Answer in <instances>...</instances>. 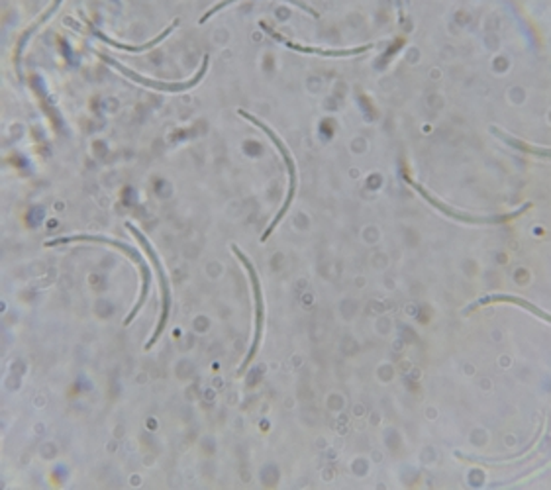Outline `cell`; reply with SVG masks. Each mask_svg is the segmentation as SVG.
Listing matches in <instances>:
<instances>
[{
  "label": "cell",
  "mask_w": 551,
  "mask_h": 490,
  "mask_svg": "<svg viewBox=\"0 0 551 490\" xmlns=\"http://www.w3.org/2000/svg\"><path fill=\"white\" fill-rule=\"evenodd\" d=\"M495 134H498L501 138H504L510 146H516V148L524 149V151L538 153V156H547V149H538V148H532V146H524L522 141H520V139H514V138H508V136H504V134H503V131H496V130H495Z\"/></svg>",
  "instance_id": "obj_11"
},
{
  "label": "cell",
  "mask_w": 551,
  "mask_h": 490,
  "mask_svg": "<svg viewBox=\"0 0 551 490\" xmlns=\"http://www.w3.org/2000/svg\"><path fill=\"white\" fill-rule=\"evenodd\" d=\"M177 26H179V20H175V22H173V24H169V26H167L165 30H163V32H161V34H159L157 38H153V39H151V42H148V44H144V46H128V44H120V42H114V39H112V38H108V36H105V34H102V32H100V30H97V28H95L93 24H89V28H90V30H93V34H95V36H97V38L100 39V42H105V44H108V46H114V47H118V49H124V51H136V54H138V51H146V49H151L153 46H157V44L161 42V39H163V38H167V36H169V34L173 32V30H175V28H177Z\"/></svg>",
  "instance_id": "obj_9"
},
{
  "label": "cell",
  "mask_w": 551,
  "mask_h": 490,
  "mask_svg": "<svg viewBox=\"0 0 551 490\" xmlns=\"http://www.w3.org/2000/svg\"><path fill=\"white\" fill-rule=\"evenodd\" d=\"M491 302H510V304H518V306H522L524 310H528V312H532L534 316H538L539 320L549 322V316H547L544 310H539L538 306L530 304V302L524 300V299H520V296H510V294H491V296H483V299H479L475 304H471V306H469V308H465L463 314H471L473 310L479 308V306H485V304H491Z\"/></svg>",
  "instance_id": "obj_8"
},
{
  "label": "cell",
  "mask_w": 551,
  "mask_h": 490,
  "mask_svg": "<svg viewBox=\"0 0 551 490\" xmlns=\"http://www.w3.org/2000/svg\"><path fill=\"white\" fill-rule=\"evenodd\" d=\"M406 182H408V185H411V187H414L418 195H422L428 202L432 204L434 208H437L440 212H444L445 216H450V218H454V220H459V222H469V224H498V222H508V220H514L516 216H520V214H524L530 207H532V204H524L522 208H518V210L510 212V214H501V216H473V214L457 212V210H454V208H450V207H445L444 202H440L436 197H432L430 192H428L422 185H418V182H414L411 177H406Z\"/></svg>",
  "instance_id": "obj_6"
},
{
  "label": "cell",
  "mask_w": 551,
  "mask_h": 490,
  "mask_svg": "<svg viewBox=\"0 0 551 490\" xmlns=\"http://www.w3.org/2000/svg\"><path fill=\"white\" fill-rule=\"evenodd\" d=\"M126 228L131 232V236H134L138 241H140V245L141 248H144V251L148 253V258H149V261H151V265L153 267H156V273H157V277H159V289H161V318H159V324H157V330H156V334L151 335L149 338V342L146 343V350H151L153 345L157 343V340L161 338V334L165 332V325H167V318H169V310H171V291H169V281H167V275H165V271H163V265H161V261H159V258H157V253L153 251V248H151V243L146 240V236L144 233H141L134 224H126Z\"/></svg>",
  "instance_id": "obj_3"
},
{
  "label": "cell",
  "mask_w": 551,
  "mask_h": 490,
  "mask_svg": "<svg viewBox=\"0 0 551 490\" xmlns=\"http://www.w3.org/2000/svg\"><path fill=\"white\" fill-rule=\"evenodd\" d=\"M396 4H399V14L403 18V0H396Z\"/></svg>",
  "instance_id": "obj_12"
},
{
  "label": "cell",
  "mask_w": 551,
  "mask_h": 490,
  "mask_svg": "<svg viewBox=\"0 0 551 490\" xmlns=\"http://www.w3.org/2000/svg\"><path fill=\"white\" fill-rule=\"evenodd\" d=\"M238 114L242 116V118H246V120H250L251 124H255L258 126L259 130H263L265 134L269 136V139L273 141V146L277 148L279 151H281V156H283V159H284V163H287V171H289V192H287V199H284V204H283V208L279 210V214L277 216H275V220L271 222V226L265 230V233L261 236V241H267L269 240V236L273 233V230L279 226V222L284 218V214L289 212V208H291V204H292V199H294V192H297V165H294V161H292V156H291V151H289V148L283 144V139L275 134V131L265 124V122H261L259 118H255L253 114H250V112H246V110H238Z\"/></svg>",
  "instance_id": "obj_2"
},
{
  "label": "cell",
  "mask_w": 551,
  "mask_h": 490,
  "mask_svg": "<svg viewBox=\"0 0 551 490\" xmlns=\"http://www.w3.org/2000/svg\"><path fill=\"white\" fill-rule=\"evenodd\" d=\"M73 241H97V243H106V245H112V248H118L122 249V253H126L128 258L138 263V267L141 271V291H140V299L136 302L134 308H131V312L128 314L126 318V325L136 318V314L141 310V306L146 304L148 300V294H149V281H151V273H149V267L148 263L141 259L140 251H136L134 248H130L128 243L124 241H116V240H110V238H102V236H65V238H55V240H49L46 241V248H55V245H64V243H73Z\"/></svg>",
  "instance_id": "obj_1"
},
{
  "label": "cell",
  "mask_w": 551,
  "mask_h": 490,
  "mask_svg": "<svg viewBox=\"0 0 551 490\" xmlns=\"http://www.w3.org/2000/svg\"><path fill=\"white\" fill-rule=\"evenodd\" d=\"M98 55H100L102 61H105V63H108L110 67H114L116 71H120V73H124L128 79L134 80V83H140V85H144V87L153 89V90H161V93H182V90H189V89H192L195 85H199L200 80H202V77L207 75L208 59H210L208 55H204L202 65H200V69H199V73H197L195 77H192V79L182 80V83H163V80H153V79H146V77H141V75L134 73V71L128 69V67H124V65H120L118 61L110 59L108 55H102V54H98Z\"/></svg>",
  "instance_id": "obj_5"
},
{
  "label": "cell",
  "mask_w": 551,
  "mask_h": 490,
  "mask_svg": "<svg viewBox=\"0 0 551 490\" xmlns=\"http://www.w3.org/2000/svg\"><path fill=\"white\" fill-rule=\"evenodd\" d=\"M259 28L265 30L275 42H281L283 46H287L289 49H294V51H301V54H314V55H326V57H350V55H360L363 54V51H369L373 46H361V47H352V49H322V47H310V46H301L297 42H291L289 38L281 36L279 32H275L273 28H269L265 22H259Z\"/></svg>",
  "instance_id": "obj_7"
},
{
  "label": "cell",
  "mask_w": 551,
  "mask_h": 490,
  "mask_svg": "<svg viewBox=\"0 0 551 490\" xmlns=\"http://www.w3.org/2000/svg\"><path fill=\"white\" fill-rule=\"evenodd\" d=\"M232 251L236 253V258L242 261V265H243V267H246V271H248V275H250L251 289H253V299H255V335H253V343H251V350H250V353H248V357H246V361L242 363L240 371H238L240 375H243V373H246L248 367L251 365V361L255 359V355H258V350H259V345H261V335H263V312H265V308H263L261 283H259L258 273H255V267H253L251 259L246 258V253H243L236 243H232Z\"/></svg>",
  "instance_id": "obj_4"
},
{
  "label": "cell",
  "mask_w": 551,
  "mask_h": 490,
  "mask_svg": "<svg viewBox=\"0 0 551 490\" xmlns=\"http://www.w3.org/2000/svg\"><path fill=\"white\" fill-rule=\"evenodd\" d=\"M232 3H236V0H222V3H218L216 6H212L207 14H204L202 18H200V24H204V22H208V18H212L214 16V13H218V10H222L224 6H228V4H232ZM284 3H292V4H297L299 8H302L304 13H309V14H312L314 18H318L320 14L316 13V10L312 8V6H309V4H304L302 0H284Z\"/></svg>",
  "instance_id": "obj_10"
}]
</instances>
